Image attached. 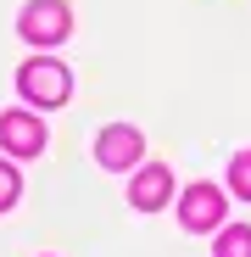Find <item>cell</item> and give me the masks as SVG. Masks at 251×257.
Instances as JSON below:
<instances>
[{
	"label": "cell",
	"mask_w": 251,
	"mask_h": 257,
	"mask_svg": "<svg viewBox=\"0 0 251 257\" xmlns=\"http://www.w3.org/2000/svg\"><path fill=\"white\" fill-rule=\"evenodd\" d=\"M34 45H56V39H67V28H73V17H67V6L62 0H34V6L23 12V23H17Z\"/></svg>",
	"instance_id": "7a4b0ae2"
},
{
	"label": "cell",
	"mask_w": 251,
	"mask_h": 257,
	"mask_svg": "<svg viewBox=\"0 0 251 257\" xmlns=\"http://www.w3.org/2000/svg\"><path fill=\"white\" fill-rule=\"evenodd\" d=\"M229 185H234V196L251 201V151H240V157L229 162Z\"/></svg>",
	"instance_id": "ba28073f"
},
{
	"label": "cell",
	"mask_w": 251,
	"mask_h": 257,
	"mask_svg": "<svg viewBox=\"0 0 251 257\" xmlns=\"http://www.w3.org/2000/svg\"><path fill=\"white\" fill-rule=\"evenodd\" d=\"M167 190H173L167 168H162V162H151V168H140V174H134V185H129V201L151 212V207H162V201H167Z\"/></svg>",
	"instance_id": "8992f818"
},
{
	"label": "cell",
	"mask_w": 251,
	"mask_h": 257,
	"mask_svg": "<svg viewBox=\"0 0 251 257\" xmlns=\"http://www.w3.org/2000/svg\"><path fill=\"white\" fill-rule=\"evenodd\" d=\"M12 201H17V174L0 162V207H12Z\"/></svg>",
	"instance_id": "9c48e42d"
},
{
	"label": "cell",
	"mask_w": 251,
	"mask_h": 257,
	"mask_svg": "<svg viewBox=\"0 0 251 257\" xmlns=\"http://www.w3.org/2000/svg\"><path fill=\"white\" fill-rule=\"evenodd\" d=\"M179 218H184V229H212V224H223V190H218V185H190Z\"/></svg>",
	"instance_id": "3957f363"
},
{
	"label": "cell",
	"mask_w": 251,
	"mask_h": 257,
	"mask_svg": "<svg viewBox=\"0 0 251 257\" xmlns=\"http://www.w3.org/2000/svg\"><path fill=\"white\" fill-rule=\"evenodd\" d=\"M218 257H251V229H245V224L223 229V235H218Z\"/></svg>",
	"instance_id": "52a82bcc"
},
{
	"label": "cell",
	"mask_w": 251,
	"mask_h": 257,
	"mask_svg": "<svg viewBox=\"0 0 251 257\" xmlns=\"http://www.w3.org/2000/svg\"><path fill=\"white\" fill-rule=\"evenodd\" d=\"M17 84H23V95H28L34 106H62V101L73 95V78H67V67H62V62H51V56H34V62H23V67H17Z\"/></svg>",
	"instance_id": "6da1fadb"
},
{
	"label": "cell",
	"mask_w": 251,
	"mask_h": 257,
	"mask_svg": "<svg viewBox=\"0 0 251 257\" xmlns=\"http://www.w3.org/2000/svg\"><path fill=\"white\" fill-rule=\"evenodd\" d=\"M95 157H101L106 168H134V162H140V128H129V123L106 128V135L95 140Z\"/></svg>",
	"instance_id": "5b68a950"
},
{
	"label": "cell",
	"mask_w": 251,
	"mask_h": 257,
	"mask_svg": "<svg viewBox=\"0 0 251 257\" xmlns=\"http://www.w3.org/2000/svg\"><path fill=\"white\" fill-rule=\"evenodd\" d=\"M0 146L17 151V157H34L39 146H45V128H39V117H28V112H6L0 117Z\"/></svg>",
	"instance_id": "277c9868"
}]
</instances>
